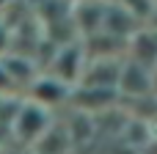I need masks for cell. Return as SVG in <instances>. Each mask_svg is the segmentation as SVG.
<instances>
[{"label": "cell", "mask_w": 157, "mask_h": 154, "mask_svg": "<svg viewBox=\"0 0 157 154\" xmlns=\"http://www.w3.org/2000/svg\"><path fill=\"white\" fill-rule=\"evenodd\" d=\"M124 58H130V61H135V63H141V66H146L152 72L157 66V30H152V28L144 25L127 41V55Z\"/></svg>", "instance_id": "8"}, {"label": "cell", "mask_w": 157, "mask_h": 154, "mask_svg": "<svg viewBox=\"0 0 157 154\" xmlns=\"http://www.w3.org/2000/svg\"><path fill=\"white\" fill-rule=\"evenodd\" d=\"M83 66H86L83 44L80 41H72V44H63V47H55L52 50L44 74H50V77L66 83L69 88H75L77 80H80V74H83Z\"/></svg>", "instance_id": "2"}, {"label": "cell", "mask_w": 157, "mask_h": 154, "mask_svg": "<svg viewBox=\"0 0 157 154\" xmlns=\"http://www.w3.org/2000/svg\"><path fill=\"white\" fill-rule=\"evenodd\" d=\"M152 85H155V94H157V66L152 69Z\"/></svg>", "instance_id": "11"}, {"label": "cell", "mask_w": 157, "mask_h": 154, "mask_svg": "<svg viewBox=\"0 0 157 154\" xmlns=\"http://www.w3.org/2000/svg\"><path fill=\"white\" fill-rule=\"evenodd\" d=\"M69 94H72V88L66 83L50 77V74H39L28 85V99L36 102V105H41V107H47V110L55 107V105H61V102H69Z\"/></svg>", "instance_id": "6"}, {"label": "cell", "mask_w": 157, "mask_h": 154, "mask_svg": "<svg viewBox=\"0 0 157 154\" xmlns=\"http://www.w3.org/2000/svg\"><path fill=\"white\" fill-rule=\"evenodd\" d=\"M144 28V19L130 11L124 3H108L105 0V14H102V33L113 36V39H121V41H130L138 30Z\"/></svg>", "instance_id": "4"}, {"label": "cell", "mask_w": 157, "mask_h": 154, "mask_svg": "<svg viewBox=\"0 0 157 154\" xmlns=\"http://www.w3.org/2000/svg\"><path fill=\"white\" fill-rule=\"evenodd\" d=\"M124 58H86L83 74L77 80V85L86 88H113L119 83V72H121Z\"/></svg>", "instance_id": "5"}, {"label": "cell", "mask_w": 157, "mask_h": 154, "mask_svg": "<svg viewBox=\"0 0 157 154\" xmlns=\"http://www.w3.org/2000/svg\"><path fill=\"white\" fill-rule=\"evenodd\" d=\"M102 14L105 0H80L72 3V25L77 30V39H88L102 30Z\"/></svg>", "instance_id": "7"}, {"label": "cell", "mask_w": 157, "mask_h": 154, "mask_svg": "<svg viewBox=\"0 0 157 154\" xmlns=\"http://www.w3.org/2000/svg\"><path fill=\"white\" fill-rule=\"evenodd\" d=\"M144 25H146V28H152V30H157V0L152 3V8H149V14H146Z\"/></svg>", "instance_id": "9"}, {"label": "cell", "mask_w": 157, "mask_h": 154, "mask_svg": "<svg viewBox=\"0 0 157 154\" xmlns=\"http://www.w3.org/2000/svg\"><path fill=\"white\" fill-rule=\"evenodd\" d=\"M116 94L119 102H130V99H141V96H152L155 85H152V72L130 58H124L121 72H119V83H116Z\"/></svg>", "instance_id": "3"}, {"label": "cell", "mask_w": 157, "mask_h": 154, "mask_svg": "<svg viewBox=\"0 0 157 154\" xmlns=\"http://www.w3.org/2000/svg\"><path fill=\"white\" fill-rule=\"evenodd\" d=\"M50 127H52L50 110L36 105V102H30V99H25L17 107V116H14V124H11V135L19 143H25V146H36Z\"/></svg>", "instance_id": "1"}, {"label": "cell", "mask_w": 157, "mask_h": 154, "mask_svg": "<svg viewBox=\"0 0 157 154\" xmlns=\"http://www.w3.org/2000/svg\"><path fill=\"white\" fill-rule=\"evenodd\" d=\"M11 3H14V0H0V14H3V11H6V8H8Z\"/></svg>", "instance_id": "10"}, {"label": "cell", "mask_w": 157, "mask_h": 154, "mask_svg": "<svg viewBox=\"0 0 157 154\" xmlns=\"http://www.w3.org/2000/svg\"><path fill=\"white\" fill-rule=\"evenodd\" d=\"M66 3H80V0H66Z\"/></svg>", "instance_id": "12"}]
</instances>
